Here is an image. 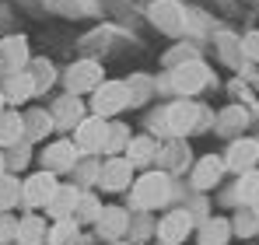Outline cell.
<instances>
[{
  "label": "cell",
  "instance_id": "6da1fadb",
  "mask_svg": "<svg viewBox=\"0 0 259 245\" xmlns=\"http://www.w3.org/2000/svg\"><path fill=\"white\" fill-rule=\"evenodd\" d=\"M130 200L137 210H158L172 200V179L168 172H144L130 186Z\"/></svg>",
  "mask_w": 259,
  "mask_h": 245
},
{
  "label": "cell",
  "instance_id": "7a4b0ae2",
  "mask_svg": "<svg viewBox=\"0 0 259 245\" xmlns=\"http://www.w3.org/2000/svg\"><path fill=\"white\" fill-rule=\"evenodd\" d=\"M91 116L98 119H112L116 112L130 109V88L126 81H102L95 91H91Z\"/></svg>",
  "mask_w": 259,
  "mask_h": 245
},
{
  "label": "cell",
  "instance_id": "3957f363",
  "mask_svg": "<svg viewBox=\"0 0 259 245\" xmlns=\"http://www.w3.org/2000/svg\"><path fill=\"white\" fill-rule=\"evenodd\" d=\"M200 109L203 105H196V102H172L161 116H158V126H161V133H172V137H182V133H193L196 126H200Z\"/></svg>",
  "mask_w": 259,
  "mask_h": 245
},
{
  "label": "cell",
  "instance_id": "277c9868",
  "mask_svg": "<svg viewBox=\"0 0 259 245\" xmlns=\"http://www.w3.org/2000/svg\"><path fill=\"white\" fill-rule=\"evenodd\" d=\"M60 189V179L53 175V172H32L25 182H21V203L28 207V214H35V210H46V203L53 200V193Z\"/></svg>",
  "mask_w": 259,
  "mask_h": 245
},
{
  "label": "cell",
  "instance_id": "5b68a950",
  "mask_svg": "<svg viewBox=\"0 0 259 245\" xmlns=\"http://www.w3.org/2000/svg\"><path fill=\"white\" fill-rule=\"evenodd\" d=\"M105 133H109V119L84 116V119L74 126V147H77V154H81V158L102 154V147H105Z\"/></svg>",
  "mask_w": 259,
  "mask_h": 245
},
{
  "label": "cell",
  "instance_id": "8992f818",
  "mask_svg": "<svg viewBox=\"0 0 259 245\" xmlns=\"http://www.w3.org/2000/svg\"><path fill=\"white\" fill-rule=\"evenodd\" d=\"M105 81V74H102V63H95V60H77L74 67H67V74H63V84H67V95H91L98 84Z\"/></svg>",
  "mask_w": 259,
  "mask_h": 245
},
{
  "label": "cell",
  "instance_id": "52a82bcc",
  "mask_svg": "<svg viewBox=\"0 0 259 245\" xmlns=\"http://www.w3.org/2000/svg\"><path fill=\"white\" fill-rule=\"evenodd\" d=\"M42 172H53V175H70L74 172V165L81 161V154H77V147H74V140H53V144H46L42 147Z\"/></svg>",
  "mask_w": 259,
  "mask_h": 245
},
{
  "label": "cell",
  "instance_id": "ba28073f",
  "mask_svg": "<svg viewBox=\"0 0 259 245\" xmlns=\"http://www.w3.org/2000/svg\"><path fill=\"white\" fill-rule=\"evenodd\" d=\"M193 235V214L182 207V210H172L158 221V245H182Z\"/></svg>",
  "mask_w": 259,
  "mask_h": 245
},
{
  "label": "cell",
  "instance_id": "9c48e42d",
  "mask_svg": "<svg viewBox=\"0 0 259 245\" xmlns=\"http://www.w3.org/2000/svg\"><path fill=\"white\" fill-rule=\"evenodd\" d=\"M28 63H32V53H28V39L25 35H7L0 42V67H4V74H21V70H28Z\"/></svg>",
  "mask_w": 259,
  "mask_h": 245
},
{
  "label": "cell",
  "instance_id": "30bf717a",
  "mask_svg": "<svg viewBox=\"0 0 259 245\" xmlns=\"http://www.w3.org/2000/svg\"><path fill=\"white\" fill-rule=\"evenodd\" d=\"M98 186L102 189H109V193H123L133 186V165L119 154V158H109V161L102 165V172H98Z\"/></svg>",
  "mask_w": 259,
  "mask_h": 245
},
{
  "label": "cell",
  "instance_id": "8fae6325",
  "mask_svg": "<svg viewBox=\"0 0 259 245\" xmlns=\"http://www.w3.org/2000/svg\"><path fill=\"white\" fill-rule=\"evenodd\" d=\"M49 116H53V126H60V130H74V126L88 116V105L77 98V95H60V98L53 102Z\"/></svg>",
  "mask_w": 259,
  "mask_h": 245
},
{
  "label": "cell",
  "instance_id": "7c38bea8",
  "mask_svg": "<svg viewBox=\"0 0 259 245\" xmlns=\"http://www.w3.org/2000/svg\"><path fill=\"white\" fill-rule=\"evenodd\" d=\"M95 228H98V235H102V238L116 242V238H123V235L130 231V214L123 210V207H102V214H98Z\"/></svg>",
  "mask_w": 259,
  "mask_h": 245
},
{
  "label": "cell",
  "instance_id": "4fadbf2b",
  "mask_svg": "<svg viewBox=\"0 0 259 245\" xmlns=\"http://www.w3.org/2000/svg\"><path fill=\"white\" fill-rule=\"evenodd\" d=\"M256 165H259V147H256V140H235V144L228 147L224 168H231V172L245 175V172H252Z\"/></svg>",
  "mask_w": 259,
  "mask_h": 245
},
{
  "label": "cell",
  "instance_id": "5bb4252c",
  "mask_svg": "<svg viewBox=\"0 0 259 245\" xmlns=\"http://www.w3.org/2000/svg\"><path fill=\"white\" fill-rule=\"evenodd\" d=\"M221 175H224V158H217V154L200 158V161L193 165V189H196V193L214 189L217 182H221Z\"/></svg>",
  "mask_w": 259,
  "mask_h": 245
},
{
  "label": "cell",
  "instance_id": "9a60e30c",
  "mask_svg": "<svg viewBox=\"0 0 259 245\" xmlns=\"http://www.w3.org/2000/svg\"><path fill=\"white\" fill-rule=\"evenodd\" d=\"M207 77H210V70H207L203 63L189 60V63H182V67L175 70L172 88H175V91H182V95H193V91H200V88L207 84Z\"/></svg>",
  "mask_w": 259,
  "mask_h": 245
},
{
  "label": "cell",
  "instance_id": "2e32d148",
  "mask_svg": "<svg viewBox=\"0 0 259 245\" xmlns=\"http://www.w3.org/2000/svg\"><path fill=\"white\" fill-rule=\"evenodd\" d=\"M4 102L7 105H25L32 95H35V84L28 77V70H21V74H4Z\"/></svg>",
  "mask_w": 259,
  "mask_h": 245
},
{
  "label": "cell",
  "instance_id": "e0dca14e",
  "mask_svg": "<svg viewBox=\"0 0 259 245\" xmlns=\"http://www.w3.org/2000/svg\"><path fill=\"white\" fill-rule=\"evenodd\" d=\"M77 196H81V189H77L74 182L60 186V189L53 193V200L46 203V214H49L53 221H67V217H74V207H77Z\"/></svg>",
  "mask_w": 259,
  "mask_h": 245
},
{
  "label": "cell",
  "instance_id": "ac0fdd59",
  "mask_svg": "<svg viewBox=\"0 0 259 245\" xmlns=\"http://www.w3.org/2000/svg\"><path fill=\"white\" fill-rule=\"evenodd\" d=\"M46 231H49L46 217H39V214H25V217L18 221L14 242L18 245H46Z\"/></svg>",
  "mask_w": 259,
  "mask_h": 245
},
{
  "label": "cell",
  "instance_id": "d6986e66",
  "mask_svg": "<svg viewBox=\"0 0 259 245\" xmlns=\"http://www.w3.org/2000/svg\"><path fill=\"white\" fill-rule=\"evenodd\" d=\"M123 158H126L133 168H144V165H151L158 158V140L154 137H130L126 151H123Z\"/></svg>",
  "mask_w": 259,
  "mask_h": 245
},
{
  "label": "cell",
  "instance_id": "ffe728a7",
  "mask_svg": "<svg viewBox=\"0 0 259 245\" xmlns=\"http://www.w3.org/2000/svg\"><path fill=\"white\" fill-rule=\"evenodd\" d=\"M21 140H25V123H21V112L7 109V112L0 116V151L18 147Z\"/></svg>",
  "mask_w": 259,
  "mask_h": 245
},
{
  "label": "cell",
  "instance_id": "44dd1931",
  "mask_svg": "<svg viewBox=\"0 0 259 245\" xmlns=\"http://www.w3.org/2000/svg\"><path fill=\"white\" fill-rule=\"evenodd\" d=\"M231 242V221L228 217H207L200 224V245H228Z\"/></svg>",
  "mask_w": 259,
  "mask_h": 245
},
{
  "label": "cell",
  "instance_id": "7402d4cb",
  "mask_svg": "<svg viewBox=\"0 0 259 245\" xmlns=\"http://www.w3.org/2000/svg\"><path fill=\"white\" fill-rule=\"evenodd\" d=\"M21 123H25V140H42V137H49V133L56 130V126H53V116H49L46 109H32V112H25Z\"/></svg>",
  "mask_w": 259,
  "mask_h": 245
},
{
  "label": "cell",
  "instance_id": "603a6c76",
  "mask_svg": "<svg viewBox=\"0 0 259 245\" xmlns=\"http://www.w3.org/2000/svg\"><path fill=\"white\" fill-rule=\"evenodd\" d=\"M154 161H161L165 168H172V172H182L186 165H189V147L175 137L172 144H165V147H158V158Z\"/></svg>",
  "mask_w": 259,
  "mask_h": 245
},
{
  "label": "cell",
  "instance_id": "cb8c5ba5",
  "mask_svg": "<svg viewBox=\"0 0 259 245\" xmlns=\"http://www.w3.org/2000/svg\"><path fill=\"white\" fill-rule=\"evenodd\" d=\"M77 221L74 217H67V221H53L49 224V231H46V245H74L77 242Z\"/></svg>",
  "mask_w": 259,
  "mask_h": 245
},
{
  "label": "cell",
  "instance_id": "d4e9b609",
  "mask_svg": "<svg viewBox=\"0 0 259 245\" xmlns=\"http://www.w3.org/2000/svg\"><path fill=\"white\" fill-rule=\"evenodd\" d=\"M126 144H130V126H126V123H109V133H105V147H102V154L119 158V154L126 151Z\"/></svg>",
  "mask_w": 259,
  "mask_h": 245
},
{
  "label": "cell",
  "instance_id": "484cf974",
  "mask_svg": "<svg viewBox=\"0 0 259 245\" xmlns=\"http://www.w3.org/2000/svg\"><path fill=\"white\" fill-rule=\"evenodd\" d=\"M98 214H102V203H98V196H95L91 189H81V196H77V207H74V221H77V224H95V221H98Z\"/></svg>",
  "mask_w": 259,
  "mask_h": 245
},
{
  "label": "cell",
  "instance_id": "4316f807",
  "mask_svg": "<svg viewBox=\"0 0 259 245\" xmlns=\"http://www.w3.org/2000/svg\"><path fill=\"white\" fill-rule=\"evenodd\" d=\"M28 77H32V84H35V95H42V91H49L53 88V81H56V70H53V63L49 60H32L28 63Z\"/></svg>",
  "mask_w": 259,
  "mask_h": 245
},
{
  "label": "cell",
  "instance_id": "83f0119b",
  "mask_svg": "<svg viewBox=\"0 0 259 245\" xmlns=\"http://www.w3.org/2000/svg\"><path fill=\"white\" fill-rule=\"evenodd\" d=\"M238 203L242 207H259V168L238 175Z\"/></svg>",
  "mask_w": 259,
  "mask_h": 245
},
{
  "label": "cell",
  "instance_id": "f1b7e54d",
  "mask_svg": "<svg viewBox=\"0 0 259 245\" xmlns=\"http://www.w3.org/2000/svg\"><path fill=\"white\" fill-rule=\"evenodd\" d=\"M256 231H259V210H256V207L238 210V217L231 221V235H238V238H252Z\"/></svg>",
  "mask_w": 259,
  "mask_h": 245
},
{
  "label": "cell",
  "instance_id": "f546056e",
  "mask_svg": "<svg viewBox=\"0 0 259 245\" xmlns=\"http://www.w3.org/2000/svg\"><path fill=\"white\" fill-rule=\"evenodd\" d=\"M14 203H21V182L14 175H4L0 179V214H11Z\"/></svg>",
  "mask_w": 259,
  "mask_h": 245
},
{
  "label": "cell",
  "instance_id": "4dcf8cb0",
  "mask_svg": "<svg viewBox=\"0 0 259 245\" xmlns=\"http://www.w3.org/2000/svg\"><path fill=\"white\" fill-rule=\"evenodd\" d=\"M98 172H102V165H98V161H88L84 165V158H81V161L74 165V175H77V182H74V186H77V189L95 186V182H98Z\"/></svg>",
  "mask_w": 259,
  "mask_h": 245
},
{
  "label": "cell",
  "instance_id": "1f68e13d",
  "mask_svg": "<svg viewBox=\"0 0 259 245\" xmlns=\"http://www.w3.org/2000/svg\"><path fill=\"white\" fill-rule=\"evenodd\" d=\"M126 88H130V105H140V102L151 95V88H154V84L147 81V74H133V77L126 81Z\"/></svg>",
  "mask_w": 259,
  "mask_h": 245
},
{
  "label": "cell",
  "instance_id": "d6a6232c",
  "mask_svg": "<svg viewBox=\"0 0 259 245\" xmlns=\"http://www.w3.org/2000/svg\"><path fill=\"white\" fill-rule=\"evenodd\" d=\"M14 231H18V221H14L11 214H0V245L14 242Z\"/></svg>",
  "mask_w": 259,
  "mask_h": 245
},
{
  "label": "cell",
  "instance_id": "836d02e7",
  "mask_svg": "<svg viewBox=\"0 0 259 245\" xmlns=\"http://www.w3.org/2000/svg\"><path fill=\"white\" fill-rule=\"evenodd\" d=\"M4 175H7V154L0 151V179H4Z\"/></svg>",
  "mask_w": 259,
  "mask_h": 245
},
{
  "label": "cell",
  "instance_id": "e575fe53",
  "mask_svg": "<svg viewBox=\"0 0 259 245\" xmlns=\"http://www.w3.org/2000/svg\"><path fill=\"white\" fill-rule=\"evenodd\" d=\"M4 105H7V102H4V91H0V116H4V112H7V109H4Z\"/></svg>",
  "mask_w": 259,
  "mask_h": 245
},
{
  "label": "cell",
  "instance_id": "d590c367",
  "mask_svg": "<svg viewBox=\"0 0 259 245\" xmlns=\"http://www.w3.org/2000/svg\"><path fill=\"white\" fill-rule=\"evenodd\" d=\"M0 77H4V67H0Z\"/></svg>",
  "mask_w": 259,
  "mask_h": 245
},
{
  "label": "cell",
  "instance_id": "8d00e7d4",
  "mask_svg": "<svg viewBox=\"0 0 259 245\" xmlns=\"http://www.w3.org/2000/svg\"><path fill=\"white\" fill-rule=\"evenodd\" d=\"M256 147H259V140H256Z\"/></svg>",
  "mask_w": 259,
  "mask_h": 245
}]
</instances>
